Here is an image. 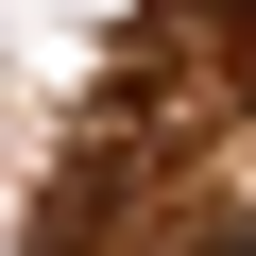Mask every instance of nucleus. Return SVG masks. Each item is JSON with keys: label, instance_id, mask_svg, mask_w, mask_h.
Segmentation results:
<instances>
[{"label": "nucleus", "instance_id": "1", "mask_svg": "<svg viewBox=\"0 0 256 256\" xmlns=\"http://www.w3.org/2000/svg\"><path fill=\"white\" fill-rule=\"evenodd\" d=\"M222 256H256V239H222Z\"/></svg>", "mask_w": 256, "mask_h": 256}]
</instances>
